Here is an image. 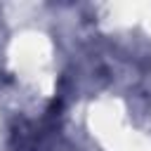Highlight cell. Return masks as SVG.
Segmentation results:
<instances>
[]
</instances>
